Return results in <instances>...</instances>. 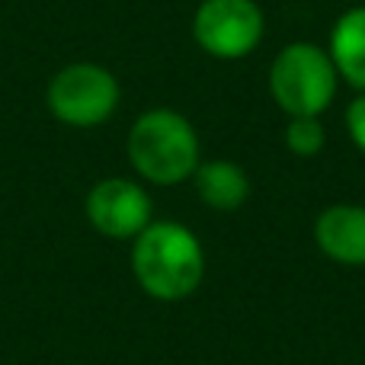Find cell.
<instances>
[{"mask_svg": "<svg viewBox=\"0 0 365 365\" xmlns=\"http://www.w3.org/2000/svg\"><path fill=\"white\" fill-rule=\"evenodd\" d=\"M132 272L158 302H180L205 276V250L180 221H151L132 244Z\"/></svg>", "mask_w": 365, "mask_h": 365, "instance_id": "cell-1", "label": "cell"}, {"mask_svg": "<svg viewBox=\"0 0 365 365\" xmlns=\"http://www.w3.org/2000/svg\"><path fill=\"white\" fill-rule=\"evenodd\" d=\"M128 160L135 173L158 186H177L195 173L199 160V135L186 115L173 109H148L135 119L128 132Z\"/></svg>", "mask_w": 365, "mask_h": 365, "instance_id": "cell-2", "label": "cell"}, {"mask_svg": "<svg viewBox=\"0 0 365 365\" xmlns=\"http://www.w3.org/2000/svg\"><path fill=\"white\" fill-rule=\"evenodd\" d=\"M334 61L311 42H292L276 55L269 71V93L285 115H321L336 96Z\"/></svg>", "mask_w": 365, "mask_h": 365, "instance_id": "cell-3", "label": "cell"}, {"mask_svg": "<svg viewBox=\"0 0 365 365\" xmlns=\"http://www.w3.org/2000/svg\"><path fill=\"white\" fill-rule=\"evenodd\" d=\"M119 81L113 71L93 61H77L61 68L48 83V113L74 128L103 125L119 106Z\"/></svg>", "mask_w": 365, "mask_h": 365, "instance_id": "cell-4", "label": "cell"}, {"mask_svg": "<svg viewBox=\"0 0 365 365\" xmlns=\"http://www.w3.org/2000/svg\"><path fill=\"white\" fill-rule=\"evenodd\" d=\"M266 19L257 0H202L192 16V36L202 51L221 61L244 58L263 42Z\"/></svg>", "mask_w": 365, "mask_h": 365, "instance_id": "cell-5", "label": "cell"}, {"mask_svg": "<svg viewBox=\"0 0 365 365\" xmlns=\"http://www.w3.org/2000/svg\"><path fill=\"white\" fill-rule=\"evenodd\" d=\"M87 218L103 237L135 240L151 225V195L125 177L100 180L87 192Z\"/></svg>", "mask_w": 365, "mask_h": 365, "instance_id": "cell-6", "label": "cell"}, {"mask_svg": "<svg viewBox=\"0 0 365 365\" xmlns=\"http://www.w3.org/2000/svg\"><path fill=\"white\" fill-rule=\"evenodd\" d=\"M314 240L334 263L365 266V205H327L314 221Z\"/></svg>", "mask_w": 365, "mask_h": 365, "instance_id": "cell-7", "label": "cell"}, {"mask_svg": "<svg viewBox=\"0 0 365 365\" xmlns=\"http://www.w3.org/2000/svg\"><path fill=\"white\" fill-rule=\"evenodd\" d=\"M330 61L349 87L365 93V6H353L330 32Z\"/></svg>", "mask_w": 365, "mask_h": 365, "instance_id": "cell-8", "label": "cell"}, {"mask_svg": "<svg viewBox=\"0 0 365 365\" xmlns=\"http://www.w3.org/2000/svg\"><path fill=\"white\" fill-rule=\"evenodd\" d=\"M192 180L199 199L215 212H234L250 195V180L231 160H205V164L195 167Z\"/></svg>", "mask_w": 365, "mask_h": 365, "instance_id": "cell-9", "label": "cell"}, {"mask_svg": "<svg viewBox=\"0 0 365 365\" xmlns=\"http://www.w3.org/2000/svg\"><path fill=\"white\" fill-rule=\"evenodd\" d=\"M327 135H324L321 115H292L285 125V148L298 158H314L324 148Z\"/></svg>", "mask_w": 365, "mask_h": 365, "instance_id": "cell-10", "label": "cell"}, {"mask_svg": "<svg viewBox=\"0 0 365 365\" xmlns=\"http://www.w3.org/2000/svg\"><path fill=\"white\" fill-rule=\"evenodd\" d=\"M346 128H349V138H353V145L365 154V93L356 96V100L349 103V109H346Z\"/></svg>", "mask_w": 365, "mask_h": 365, "instance_id": "cell-11", "label": "cell"}]
</instances>
